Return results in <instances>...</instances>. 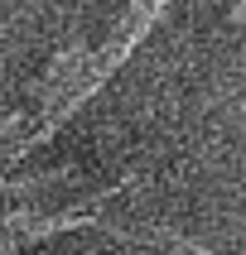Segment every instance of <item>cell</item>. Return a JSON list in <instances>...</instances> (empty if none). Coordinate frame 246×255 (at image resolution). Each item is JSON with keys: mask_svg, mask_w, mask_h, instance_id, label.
Masks as SVG:
<instances>
[{"mask_svg": "<svg viewBox=\"0 0 246 255\" xmlns=\"http://www.w3.org/2000/svg\"><path fill=\"white\" fill-rule=\"evenodd\" d=\"M232 19H242V24H246V0H237V5H232Z\"/></svg>", "mask_w": 246, "mask_h": 255, "instance_id": "obj_1", "label": "cell"}]
</instances>
